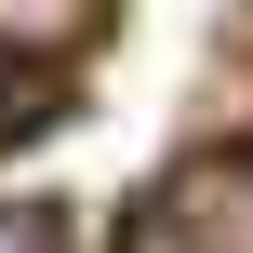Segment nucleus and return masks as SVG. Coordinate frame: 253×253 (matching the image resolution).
<instances>
[{
	"label": "nucleus",
	"instance_id": "1",
	"mask_svg": "<svg viewBox=\"0 0 253 253\" xmlns=\"http://www.w3.org/2000/svg\"><path fill=\"white\" fill-rule=\"evenodd\" d=\"M120 253H253V160H200V173H173V187L120 227Z\"/></svg>",
	"mask_w": 253,
	"mask_h": 253
},
{
	"label": "nucleus",
	"instance_id": "2",
	"mask_svg": "<svg viewBox=\"0 0 253 253\" xmlns=\"http://www.w3.org/2000/svg\"><path fill=\"white\" fill-rule=\"evenodd\" d=\"M107 27V0H0V53H80Z\"/></svg>",
	"mask_w": 253,
	"mask_h": 253
},
{
	"label": "nucleus",
	"instance_id": "3",
	"mask_svg": "<svg viewBox=\"0 0 253 253\" xmlns=\"http://www.w3.org/2000/svg\"><path fill=\"white\" fill-rule=\"evenodd\" d=\"M0 253H53V227H40V213H13V200H0Z\"/></svg>",
	"mask_w": 253,
	"mask_h": 253
},
{
	"label": "nucleus",
	"instance_id": "4",
	"mask_svg": "<svg viewBox=\"0 0 253 253\" xmlns=\"http://www.w3.org/2000/svg\"><path fill=\"white\" fill-rule=\"evenodd\" d=\"M0 133H13V80H0Z\"/></svg>",
	"mask_w": 253,
	"mask_h": 253
}]
</instances>
